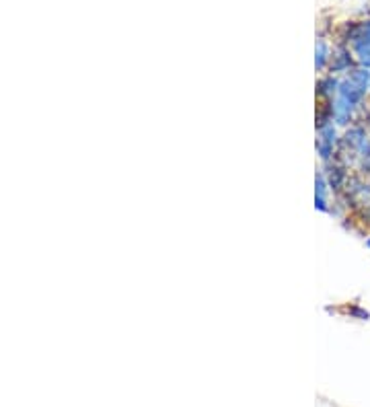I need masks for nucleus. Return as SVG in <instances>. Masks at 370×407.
I'll use <instances>...</instances> for the list:
<instances>
[{"mask_svg":"<svg viewBox=\"0 0 370 407\" xmlns=\"http://www.w3.org/2000/svg\"><path fill=\"white\" fill-rule=\"evenodd\" d=\"M358 64H356V58H354V52L350 50V47H346V45H339V47H335L332 52V60H330V66H327V71L330 74H348L352 68H356Z\"/></svg>","mask_w":370,"mask_h":407,"instance_id":"nucleus-1","label":"nucleus"},{"mask_svg":"<svg viewBox=\"0 0 370 407\" xmlns=\"http://www.w3.org/2000/svg\"><path fill=\"white\" fill-rule=\"evenodd\" d=\"M339 82H341V78L335 76V74H325V76H321V78L317 80V97H319L321 101H332V99H335L337 93H339Z\"/></svg>","mask_w":370,"mask_h":407,"instance_id":"nucleus-2","label":"nucleus"},{"mask_svg":"<svg viewBox=\"0 0 370 407\" xmlns=\"http://www.w3.org/2000/svg\"><path fill=\"white\" fill-rule=\"evenodd\" d=\"M327 189H330V184H327V177L323 171H319L315 175V208L319 212H330V198H327Z\"/></svg>","mask_w":370,"mask_h":407,"instance_id":"nucleus-3","label":"nucleus"},{"mask_svg":"<svg viewBox=\"0 0 370 407\" xmlns=\"http://www.w3.org/2000/svg\"><path fill=\"white\" fill-rule=\"evenodd\" d=\"M330 60H332V50L325 43V39H319L317 41V47H315V68H317V73L327 71Z\"/></svg>","mask_w":370,"mask_h":407,"instance_id":"nucleus-4","label":"nucleus"},{"mask_svg":"<svg viewBox=\"0 0 370 407\" xmlns=\"http://www.w3.org/2000/svg\"><path fill=\"white\" fill-rule=\"evenodd\" d=\"M352 52H354L356 64L370 71V43H356L352 45Z\"/></svg>","mask_w":370,"mask_h":407,"instance_id":"nucleus-5","label":"nucleus"},{"mask_svg":"<svg viewBox=\"0 0 370 407\" xmlns=\"http://www.w3.org/2000/svg\"><path fill=\"white\" fill-rule=\"evenodd\" d=\"M367 247H369V249H370V235H369V237H367Z\"/></svg>","mask_w":370,"mask_h":407,"instance_id":"nucleus-6","label":"nucleus"}]
</instances>
